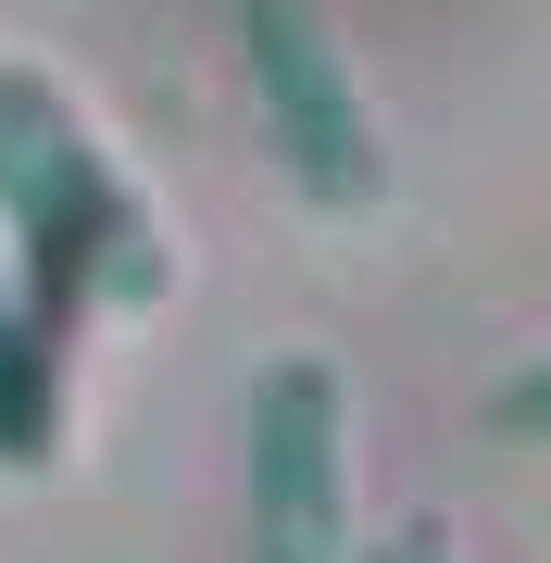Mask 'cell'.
Wrapping results in <instances>:
<instances>
[{"label":"cell","mask_w":551,"mask_h":563,"mask_svg":"<svg viewBox=\"0 0 551 563\" xmlns=\"http://www.w3.org/2000/svg\"><path fill=\"white\" fill-rule=\"evenodd\" d=\"M0 213L25 225L51 301H151L164 288L151 213L101 176V151L76 139V113L38 76H13V63H0Z\"/></svg>","instance_id":"1"},{"label":"cell","mask_w":551,"mask_h":563,"mask_svg":"<svg viewBox=\"0 0 551 563\" xmlns=\"http://www.w3.org/2000/svg\"><path fill=\"white\" fill-rule=\"evenodd\" d=\"M239 51H251L264 139H276L288 176H301V201L364 213L376 188H388V139H376V113H364L351 51L327 38V13H313V0H239Z\"/></svg>","instance_id":"2"},{"label":"cell","mask_w":551,"mask_h":563,"mask_svg":"<svg viewBox=\"0 0 551 563\" xmlns=\"http://www.w3.org/2000/svg\"><path fill=\"white\" fill-rule=\"evenodd\" d=\"M364 563H451V539H439V526H401V539H376Z\"/></svg>","instance_id":"5"},{"label":"cell","mask_w":551,"mask_h":563,"mask_svg":"<svg viewBox=\"0 0 551 563\" xmlns=\"http://www.w3.org/2000/svg\"><path fill=\"white\" fill-rule=\"evenodd\" d=\"M251 551L351 563V401H339V363L313 351L251 376Z\"/></svg>","instance_id":"3"},{"label":"cell","mask_w":551,"mask_h":563,"mask_svg":"<svg viewBox=\"0 0 551 563\" xmlns=\"http://www.w3.org/2000/svg\"><path fill=\"white\" fill-rule=\"evenodd\" d=\"M489 426H502V439H551V363H527V376L489 388Z\"/></svg>","instance_id":"4"}]
</instances>
